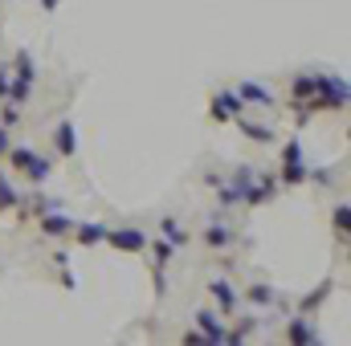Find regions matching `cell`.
Returning a JSON list of instances; mask_svg holds the SVG:
<instances>
[{"mask_svg":"<svg viewBox=\"0 0 351 346\" xmlns=\"http://www.w3.org/2000/svg\"><path fill=\"white\" fill-rule=\"evenodd\" d=\"M0 155H8V135H4V127H0Z\"/></svg>","mask_w":351,"mask_h":346,"instance_id":"24","label":"cell"},{"mask_svg":"<svg viewBox=\"0 0 351 346\" xmlns=\"http://www.w3.org/2000/svg\"><path fill=\"white\" fill-rule=\"evenodd\" d=\"M327 289H331V285H323V289H315V293H311V297H306V302H302V310H311V306H319V302H323V297H327Z\"/></svg>","mask_w":351,"mask_h":346,"instance_id":"22","label":"cell"},{"mask_svg":"<svg viewBox=\"0 0 351 346\" xmlns=\"http://www.w3.org/2000/svg\"><path fill=\"white\" fill-rule=\"evenodd\" d=\"M237 127H241L254 143H274V131H269V127H262V122H241V118H237Z\"/></svg>","mask_w":351,"mask_h":346,"instance_id":"14","label":"cell"},{"mask_svg":"<svg viewBox=\"0 0 351 346\" xmlns=\"http://www.w3.org/2000/svg\"><path fill=\"white\" fill-rule=\"evenodd\" d=\"M250 302H258V306H265V302H274V293H269L265 285H254V289H250Z\"/></svg>","mask_w":351,"mask_h":346,"instance_id":"21","label":"cell"},{"mask_svg":"<svg viewBox=\"0 0 351 346\" xmlns=\"http://www.w3.org/2000/svg\"><path fill=\"white\" fill-rule=\"evenodd\" d=\"M74 232H78L82 245H98V241H106V228H102V224H74Z\"/></svg>","mask_w":351,"mask_h":346,"instance_id":"13","label":"cell"},{"mask_svg":"<svg viewBox=\"0 0 351 346\" xmlns=\"http://www.w3.org/2000/svg\"><path fill=\"white\" fill-rule=\"evenodd\" d=\"M241 110H245V102H241V94H229V90H221L217 98H213V118H241Z\"/></svg>","mask_w":351,"mask_h":346,"instance_id":"5","label":"cell"},{"mask_svg":"<svg viewBox=\"0 0 351 346\" xmlns=\"http://www.w3.org/2000/svg\"><path fill=\"white\" fill-rule=\"evenodd\" d=\"M196 326H200V334H204L208 343H229V330L221 326V318H217V314L200 310V314H196Z\"/></svg>","mask_w":351,"mask_h":346,"instance_id":"6","label":"cell"},{"mask_svg":"<svg viewBox=\"0 0 351 346\" xmlns=\"http://www.w3.org/2000/svg\"><path fill=\"white\" fill-rule=\"evenodd\" d=\"M290 343H319V334H315V330H311V326L298 318V322L290 326Z\"/></svg>","mask_w":351,"mask_h":346,"instance_id":"15","label":"cell"},{"mask_svg":"<svg viewBox=\"0 0 351 346\" xmlns=\"http://www.w3.org/2000/svg\"><path fill=\"white\" fill-rule=\"evenodd\" d=\"M41 4H45V12H53V8H58L62 0H41Z\"/></svg>","mask_w":351,"mask_h":346,"instance_id":"25","label":"cell"},{"mask_svg":"<svg viewBox=\"0 0 351 346\" xmlns=\"http://www.w3.org/2000/svg\"><path fill=\"white\" fill-rule=\"evenodd\" d=\"M298 159H302V139H290L282 151V163H298Z\"/></svg>","mask_w":351,"mask_h":346,"instance_id":"18","label":"cell"},{"mask_svg":"<svg viewBox=\"0 0 351 346\" xmlns=\"http://www.w3.org/2000/svg\"><path fill=\"white\" fill-rule=\"evenodd\" d=\"M12 70H16V78L8 82V102H12V106H21V102H29V90H33L37 70H33V57H29L25 49L16 53V66H12Z\"/></svg>","mask_w":351,"mask_h":346,"instance_id":"1","label":"cell"},{"mask_svg":"<svg viewBox=\"0 0 351 346\" xmlns=\"http://www.w3.org/2000/svg\"><path fill=\"white\" fill-rule=\"evenodd\" d=\"M21 204V196H16V187L8 183V179H0V208H16Z\"/></svg>","mask_w":351,"mask_h":346,"instance_id":"17","label":"cell"},{"mask_svg":"<svg viewBox=\"0 0 351 346\" xmlns=\"http://www.w3.org/2000/svg\"><path fill=\"white\" fill-rule=\"evenodd\" d=\"M348 224H351V208L339 204V208H335V228H339V237H348Z\"/></svg>","mask_w":351,"mask_h":346,"instance_id":"20","label":"cell"},{"mask_svg":"<svg viewBox=\"0 0 351 346\" xmlns=\"http://www.w3.org/2000/svg\"><path fill=\"white\" fill-rule=\"evenodd\" d=\"M233 228H225V224H213V228H204V245H213V249H225V245H233Z\"/></svg>","mask_w":351,"mask_h":346,"instance_id":"10","label":"cell"},{"mask_svg":"<svg viewBox=\"0 0 351 346\" xmlns=\"http://www.w3.org/2000/svg\"><path fill=\"white\" fill-rule=\"evenodd\" d=\"M8 159H12V168H16V172H25L29 179H37V183L49 175V159H41V155H37V151H29V147H8Z\"/></svg>","mask_w":351,"mask_h":346,"instance_id":"3","label":"cell"},{"mask_svg":"<svg viewBox=\"0 0 351 346\" xmlns=\"http://www.w3.org/2000/svg\"><path fill=\"white\" fill-rule=\"evenodd\" d=\"M0 98H8V66H0Z\"/></svg>","mask_w":351,"mask_h":346,"instance_id":"23","label":"cell"},{"mask_svg":"<svg viewBox=\"0 0 351 346\" xmlns=\"http://www.w3.org/2000/svg\"><path fill=\"white\" fill-rule=\"evenodd\" d=\"M237 94H241V102H254V106H269V102H274V94L265 86H258V82H241Z\"/></svg>","mask_w":351,"mask_h":346,"instance_id":"7","label":"cell"},{"mask_svg":"<svg viewBox=\"0 0 351 346\" xmlns=\"http://www.w3.org/2000/svg\"><path fill=\"white\" fill-rule=\"evenodd\" d=\"M208 293H213V297L221 302V310H229V314H233V310H237V302H241V297L233 293V285H229V281H213V285H208Z\"/></svg>","mask_w":351,"mask_h":346,"instance_id":"8","label":"cell"},{"mask_svg":"<svg viewBox=\"0 0 351 346\" xmlns=\"http://www.w3.org/2000/svg\"><path fill=\"white\" fill-rule=\"evenodd\" d=\"M58 151H62L66 159L78 151V135H74V122H62V127H58Z\"/></svg>","mask_w":351,"mask_h":346,"instance_id":"9","label":"cell"},{"mask_svg":"<svg viewBox=\"0 0 351 346\" xmlns=\"http://www.w3.org/2000/svg\"><path fill=\"white\" fill-rule=\"evenodd\" d=\"M164 241H168V245H184L188 237L180 232V224H176V220H164Z\"/></svg>","mask_w":351,"mask_h":346,"instance_id":"19","label":"cell"},{"mask_svg":"<svg viewBox=\"0 0 351 346\" xmlns=\"http://www.w3.org/2000/svg\"><path fill=\"white\" fill-rule=\"evenodd\" d=\"M106 245H114L123 253H143L147 249V237L139 228H106Z\"/></svg>","mask_w":351,"mask_h":346,"instance_id":"4","label":"cell"},{"mask_svg":"<svg viewBox=\"0 0 351 346\" xmlns=\"http://www.w3.org/2000/svg\"><path fill=\"white\" fill-rule=\"evenodd\" d=\"M315 78H319V74L294 78V86H290V94H294V102H298V106H302V102H315Z\"/></svg>","mask_w":351,"mask_h":346,"instance_id":"11","label":"cell"},{"mask_svg":"<svg viewBox=\"0 0 351 346\" xmlns=\"http://www.w3.org/2000/svg\"><path fill=\"white\" fill-rule=\"evenodd\" d=\"M315 102L343 110V106H348V82H343V78H331V74H319V78H315Z\"/></svg>","mask_w":351,"mask_h":346,"instance_id":"2","label":"cell"},{"mask_svg":"<svg viewBox=\"0 0 351 346\" xmlns=\"http://www.w3.org/2000/svg\"><path fill=\"white\" fill-rule=\"evenodd\" d=\"M41 232L45 237H66V232H74V224L66 216H41Z\"/></svg>","mask_w":351,"mask_h":346,"instance_id":"12","label":"cell"},{"mask_svg":"<svg viewBox=\"0 0 351 346\" xmlns=\"http://www.w3.org/2000/svg\"><path fill=\"white\" fill-rule=\"evenodd\" d=\"M282 179H286V183H302V179H306V163H302V159H298V163H282Z\"/></svg>","mask_w":351,"mask_h":346,"instance_id":"16","label":"cell"}]
</instances>
